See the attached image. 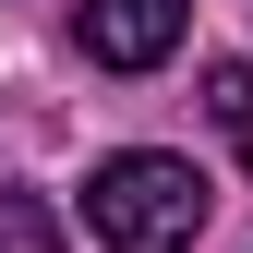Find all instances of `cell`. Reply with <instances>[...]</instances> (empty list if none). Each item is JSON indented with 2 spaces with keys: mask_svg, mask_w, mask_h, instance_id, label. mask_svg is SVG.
Instances as JSON below:
<instances>
[{
  "mask_svg": "<svg viewBox=\"0 0 253 253\" xmlns=\"http://www.w3.org/2000/svg\"><path fill=\"white\" fill-rule=\"evenodd\" d=\"M0 253H60V217L37 193H12V181H0Z\"/></svg>",
  "mask_w": 253,
  "mask_h": 253,
  "instance_id": "3",
  "label": "cell"
},
{
  "mask_svg": "<svg viewBox=\"0 0 253 253\" xmlns=\"http://www.w3.org/2000/svg\"><path fill=\"white\" fill-rule=\"evenodd\" d=\"M181 24H193V0H84L73 37H84L97 73H157V60L181 48Z\"/></svg>",
  "mask_w": 253,
  "mask_h": 253,
  "instance_id": "2",
  "label": "cell"
},
{
  "mask_svg": "<svg viewBox=\"0 0 253 253\" xmlns=\"http://www.w3.org/2000/svg\"><path fill=\"white\" fill-rule=\"evenodd\" d=\"M205 109L241 133V169H253V60H217V73H205Z\"/></svg>",
  "mask_w": 253,
  "mask_h": 253,
  "instance_id": "4",
  "label": "cell"
},
{
  "mask_svg": "<svg viewBox=\"0 0 253 253\" xmlns=\"http://www.w3.org/2000/svg\"><path fill=\"white\" fill-rule=\"evenodd\" d=\"M205 217H217V181L193 157H169V145H121V157H97V181H84L97 253H193Z\"/></svg>",
  "mask_w": 253,
  "mask_h": 253,
  "instance_id": "1",
  "label": "cell"
}]
</instances>
